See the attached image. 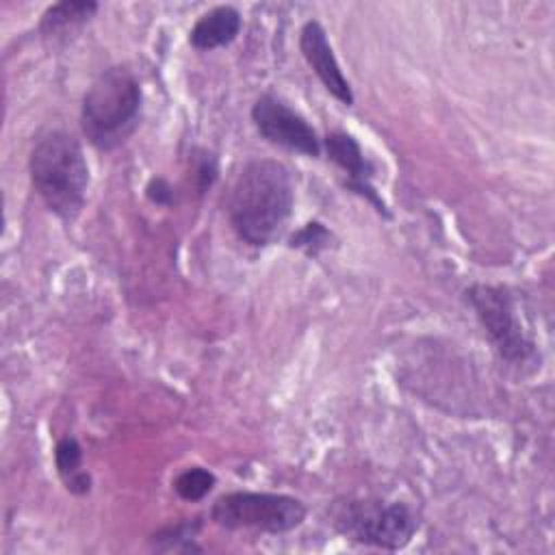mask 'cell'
I'll use <instances>...</instances> for the list:
<instances>
[{"mask_svg":"<svg viewBox=\"0 0 555 555\" xmlns=\"http://www.w3.org/2000/svg\"><path fill=\"white\" fill-rule=\"evenodd\" d=\"M293 202L291 171L280 160H251L232 186L228 202L230 223L241 241L264 247L282 234L293 212Z\"/></svg>","mask_w":555,"mask_h":555,"instance_id":"1","label":"cell"},{"mask_svg":"<svg viewBox=\"0 0 555 555\" xmlns=\"http://www.w3.org/2000/svg\"><path fill=\"white\" fill-rule=\"evenodd\" d=\"M28 169L48 210L63 221H74L89 189V165L80 141L65 130H48L33 145Z\"/></svg>","mask_w":555,"mask_h":555,"instance_id":"2","label":"cell"},{"mask_svg":"<svg viewBox=\"0 0 555 555\" xmlns=\"http://www.w3.org/2000/svg\"><path fill=\"white\" fill-rule=\"evenodd\" d=\"M141 85L128 67L104 69L87 89L80 108V126L98 150H115L139 126Z\"/></svg>","mask_w":555,"mask_h":555,"instance_id":"3","label":"cell"},{"mask_svg":"<svg viewBox=\"0 0 555 555\" xmlns=\"http://www.w3.org/2000/svg\"><path fill=\"white\" fill-rule=\"evenodd\" d=\"M334 529L360 544L399 551L414 538L418 522L403 503L373 499H347L330 512Z\"/></svg>","mask_w":555,"mask_h":555,"instance_id":"4","label":"cell"},{"mask_svg":"<svg viewBox=\"0 0 555 555\" xmlns=\"http://www.w3.org/2000/svg\"><path fill=\"white\" fill-rule=\"evenodd\" d=\"M210 518L223 529H254L262 533H286L306 518V505L288 494L228 492L212 507Z\"/></svg>","mask_w":555,"mask_h":555,"instance_id":"5","label":"cell"},{"mask_svg":"<svg viewBox=\"0 0 555 555\" xmlns=\"http://www.w3.org/2000/svg\"><path fill=\"white\" fill-rule=\"evenodd\" d=\"M466 299L473 306L477 319L494 343L496 351L507 362H522L531 353L533 345L525 336L520 321L516 319V308L512 295L501 286L473 284L466 291Z\"/></svg>","mask_w":555,"mask_h":555,"instance_id":"6","label":"cell"},{"mask_svg":"<svg viewBox=\"0 0 555 555\" xmlns=\"http://www.w3.org/2000/svg\"><path fill=\"white\" fill-rule=\"evenodd\" d=\"M251 119L258 132L273 145L299 152L306 156L321 154V139L314 128L280 98L264 93L251 106Z\"/></svg>","mask_w":555,"mask_h":555,"instance_id":"7","label":"cell"},{"mask_svg":"<svg viewBox=\"0 0 555 555\" xmlns=\"http://www.w3.org/2000/svg\"><path fill=\"white\" fill-rule=\"evenodd\" d=\"M323 147H325L330 160L336 163L347 173V189L358 193L360 197H364L369 204H373V208L379 215L388 217V208H386L384 199L379 197V193L371 184L375 167L364 156L360 143L347 132H330L323 139Z\"/></svg>","mask_w":555,"mask_h":555,"instance_id":"8","label":"cell"},{"mask_svg":"<svg viewBox=\"0 0 555 555\" xmlns=\"http://www.w3.org/2000/svg\"><path fill=\"white\" fill-rule=\"evenodd\" d=\"M299 48L304 59L308 61V65L314 69V74L319 76V80L323 82V87L345 106L353 104V91L349 80L345 78L334 50L327 41V33L325 28L317 22L310 20L304 24L301 33H299Z\"/></svg>","mask_w":555,"mask_h":555,"instance_id":"9","label":"cell"},{"mask_svg":"<svg viewBox=\"0 0 555 555\" xmlns=\"http://www.w3.org/2000/svg\"><path fill=\"white\" fill-rule=\"evenodd\" d=\"M241 13L234 7H215L195 22L189 41L195 50H215L232 43L241 33Z\"/></svg>","mask_w":555,"mask_h":555,"instance_id":"10","label":"cell"},{"mask_svg":"<svg viewBox=\"0 0 555 555\" xmlns=\"http://www.w3.org/2000/svg\"><path fill=\"white\" fill-rule=\"evenodd\" d=\"M56 473L65 488L74 494H87L91 488V477L82 470V447L76 438L65 436L54 447Z\"/></svg>","mask_w":555,"mask_h":555,"instance_id":"11","label":"cell"},{"mask_svg":"<svg viewBox=\"0 0 555 555\" xmlns=\"http://www.w3.org/2000/svg\"><path fill=\"white\" fill-rule=\"evenodd\" d=\"M98 11V4L91 0H65L56 2L46 9L39 22L41 35H56L67 28H74L78 24H85L87 20L93 17Z\"/></svg>","mask_w":555,"mask_h":555,"instance_id":"12","label":"cell"},{"mask_svg":"<svg viewBox=\"0 0 555 555\" xmlns=\"http://www.w3.org/2000/svg\"><path fill=\"white\" fill-rule=\"evenodd\" d=\"M215 475L208 470V468H202V466H191L186 470H182L176 481H173V488L178 492L180 499L184 501H202L215 486Z\"/></svg>","mask_w":555,"mask_h":555,"instance_id":"13","label":"cell"},{"mask_svg":"<svg viewBox=\"0 0 555 555\" xmlns=\"http://www.w3.org/2000/svg\"><path fill=\"white\" fill-rule=\"evenodd\" d=\"M330 241H332V232L323 223L310 221L291 236L288 245L306 251L308 256H319L323 249L330 247Z\"/></svg>","mask_w":555,"mask_h":555,"instance_id":"14","label":"cell"},{"mask_svg":"<svg viewBox=\"0 0 555 555\" xmlns=\"http://www.w3.org/2000/svg\"><path fill=\"white\" fill-rule=\"evenodd\" d=\"M145 193L156 204H169L171 202V186L163 178H152Z\"/></svg>","mask_w":555,"mask_h":555,"instance_id":"15","label":"cell"}]
</instances>
